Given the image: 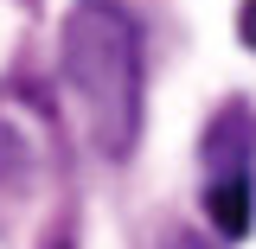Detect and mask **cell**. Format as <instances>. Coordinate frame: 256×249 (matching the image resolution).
Listing matches in <instances>:
<instances>
[{
	"label": "cell",
	"instance_id": "1",
	"mask_svg": "<svg viewBox=\"0 0 256 249\" xmlns=\"http://www.w3.org/2000/svg\"><path fill=\"white\" fill-rule=\"evenodd\" d=\"M58 77L70 96V115L102 160H128L141 141V26L122 0H77L64 13Z\"/></svg>",
	"mask_w": 256,
	"mask_h": 249
},
{
	"label": "cell",
	"instance_id": "2",
	"mask_svg": "<svg viewBox=\"0 0 256 249\" xmlns=\"http://www.w3.org/2000/svg\"><path fill=\"white\" fill-rule=\"evenodd\" d=\"M250 147H256V115H250V102H230L218 122H212V134H205V166H212V179L250 173Z\"/></svg>",
	"mask_w": 256,
	"mask_h": 249
},
{
	"label": "cell",
	"instance_id": "3",
	"mask_svg": "<svg viewBox=\"0 0 256 249\" xmlns=\"http://www.w3.org/2000/svg\"><path fill=\"white\" fill-rule=\"evenodd\" d=\"M205 211H212V224H218L224 243H244L250 224H256V179H250V173L212 179V186H205Z\"/></svg>",
	"mask_w": 256,
	"mask_h": 249
},
{
	"label": "cell",
	"instance_id": "4",
	"mask_svg": "<svg viewBox=\"0 0 256 249\" xmlns=\"http://www.w3.org/2000/svg\"><path fill=\"white\" fill-rule=\"evenodd\" d=\"M20 173H26V141H20L13 128L0 122V186H13Z\"/></svg>",
	"mask_w": 256,
	"mask_h": 249
},
{
	"label": "cell",
	"instance_id": "5",
	"mask_svg": "<svg viewBox=\"0 0 256 249\" xmlns=\"http://www.w3.org/2000/svg\"><path fill=\"white\" fill-rule=\"evenodd\" d=\"M237 32H244V45L256 51V0H244V6H237Z\"/></svg>",
	"mask_w": 256,
	"mask_h": 249
},
{
	"label": "cell",
	"instance_id": "6",
	"mask_svg": "<svg viewBox=\"0 0 256 249\" xmlns=\"http://www.w3.org/2000/svg\"><path fill=\"white\" fill-rule=\"evenodd\" d=\"M166 249H212V243H205V237H192V230H173V237H166Z\"/></svg>",
	"mask_w": 256,
	"mask_h": 249
}]
</instances>
